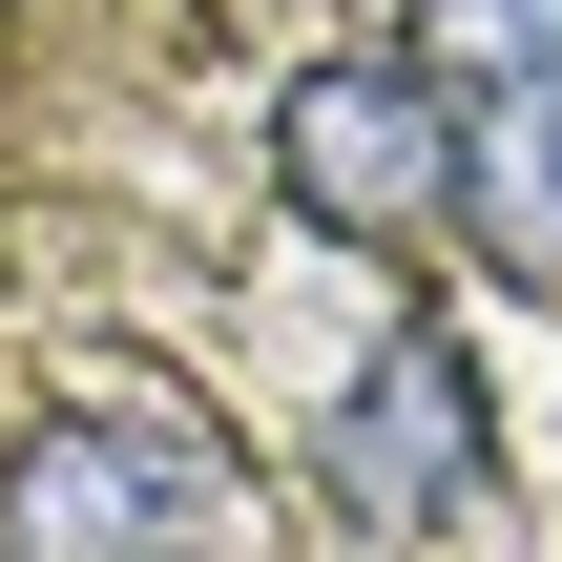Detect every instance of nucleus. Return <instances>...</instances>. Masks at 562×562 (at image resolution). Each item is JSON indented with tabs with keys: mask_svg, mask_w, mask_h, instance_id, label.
Listing matches in <instances>:
<instances>
[{
	"mask_svg": "<svg viewBox=\"0 0 562 562\" xmlns=\"http://www.w3.org/2000/svg\"><path fill=\"white\" fill-rule=\"evenodd\" d=\"M459 250L501 292H562V63L459 83Z\"/></svg>",
	"mask_w": 562,
	"mask_h": 562,
	"instance_id": "obj_4",
	"label": "nucleus"
},
{
	"mask_svg": "<svg viewBox=\"0 0 562 562\" xmlns=\"http://www.w3.org/2000/svg\"><path fill=\"white\" fill-rule=\"evenodd\" d=\"M0 562H229V459L146 417H63L0 459Z\"/></svg>",
	"mask_w": 562,
	"mask_h": 562,
	"instance_id": "obj_3",
	"label": "nucleus"
},
{
	"mask_svg": "<svg viewBox=\"0 0 562 562\" xmlns=\"http://www.w3.org/2000/svg\"><path fill=\"white\" fill-rule=\"evenodd\" d=\"M417 42L459 83H501V63H562V0H417Z\"/></svg>",
	"mask_w": 562,
	"mask_h": 562,
	"instance_id": "obj_5",
	"label": "nucleus"
},
{
	"mask_svg": "<svg viewBox=\"0 0 562 562\" xmlns=\"http://www.w3.org/2000/svg\"><path fill=\"white\" fill-rule=\"evenodd\" d=\"M313 480H334V521H355V542H459V521H480V480H501L480 355H459L438 313H396V334L334 375V438H313Z\"/></svg>",
	"mask_w": 562,
	"mask_h": 562,
	"instance_id": "obj_2",
	"label": "nucleus"
},
{
	"mask_svg": "<svg viewBox=\"0 0 562 562\" xmlns=\"http://www.w3.org/2000/svg\"><path fill=\"white\" fill-rule=\"evenodd\" d=\"M271 188H292L334 250L459 229V63H438V42H313V63L271 83Z\"/></svg>",
	"mask_w": 562,
	"mask_h": 562,
	"instance_id": "obj_1",
	"label": "nucleus"
}]
</instances>
